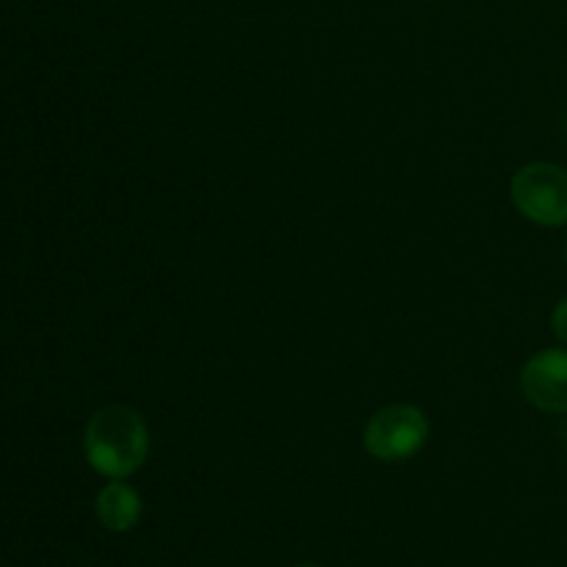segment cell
<instances>
[{"instance_id": "obj_7", "label": "cell", "mask_w": 567, "mask_h": 567, "mask_svg": "<svg viewBox=\"0 0 567 567\" xmlns=\"http://www.w3.org/2000/svg\"><path fill=\"white\" fill-rule=\"evenodd\" d=\"M563 125H565V131H567V111H565V120H563Z\"/></svg>"}, {"instance_id": "obj_1", "label": "cell", "mask_w": 567, "mask_h": 567, "mask_svg": "<svg viewBox=\"0 0 567 567\" xmlns=\"http://www.w3.org/2000/svg\"><path fill=\"white\" fill-rule=\"evenodd\" d=\"M83 452H86L89 465L100 476L127 480L147 463V421L127 404L100 408L83 430Z\"/></svg>"}, {"instance_id": "obj_3", "label": "cell", "mask_w": 567, "mask_h": 567, "mask_svg": "<svg viewBox=\"0 0 567 567\" xmlns=\"http://www.w3.org/2000/svg\"><path fill=\"white\" fill-rule=\"evenodd\" d=\"M430 441V421L415 404H391L369 419L363 446L380 463H404Z\"/></svg>"}, {"instance_id": "obj_6", "label": "cell", "mask_w": 567, "mask_h": 567, "mask_svg": "<svg viewBox=\"0 0 567 567\" xmlns=\"http://www.w3.org/2000/svg\"><path fill=\"white\" fill-rule=\"evenodd\" d=\"M551 332L563 347H567V297L559 299L557 308L551 310Z\"/></svg>"}, {"instance_id": "obj_4", "label": "cell", "mask_w": 567, "mask_h": 567, "mask_svg": "<svg viewBox=\"0 0 567 567\" xmlns=\"http://www.w3.org/2000/svg\"><path fill=\"white\" fill-rule=\"evenodd\" d=\"M520 391L532 408L551 415L567 413V347L543 349L520 369Z\"/></svg>"}, {"instance_id": "obj_2", "label": "cell", "mask_w": 567, "mask_h": 567, "mask_svg": "<svg viewBox=\"0 0 567 567\" xmlns=\"http://www.w3.org/2000/svg\"><path fill=\"white\" fill-rule=\"evenodd\" d=\"M509 197L520 216L540 227L567 225V169L551 161H535L515 172Z\"/></svg>"}, {"instance_id": "obj_5", "label": "cell", "mask_w": 567, "mask_h": 567, "mask_svg": "<svg viewBox=\"0 0 567 567\" xmlns=\"http://www.w3.org/2000/svg\"><path fill=\"white\" fill-rule=\"evenodd\" d=\"M94 509H97V520L103 524V529L122 535V532L136 529L142 520V496L125 480H111L97 493Z\"/></svg>"}, {"instance_id": "obj_9", "label": "cell", "mask_w": 567, "mask_h": 567, "mask_svg": "<svg viewBox=\"0 0 567 567\" xmlns=\"http://www.w3.org/2000/svg\"><path fill=\"white\" fill-rule=\"evenodd\" d=\"M297 567H313V565H297Z\"/></svg>"}, {"instance_id": "obj_8", "label": "cell", "mask_w": 567, "mask_h": 567, "mask_svg": "<svg viewBox=\"0 0 567 567\" xmlns=\"http://www.w3.org/2000/svg\"><path fill=\"white\" fill-rule=\"evenodd\" d=\"M565 264H567V238H565Z\"/></svg>"}]
</instances>
